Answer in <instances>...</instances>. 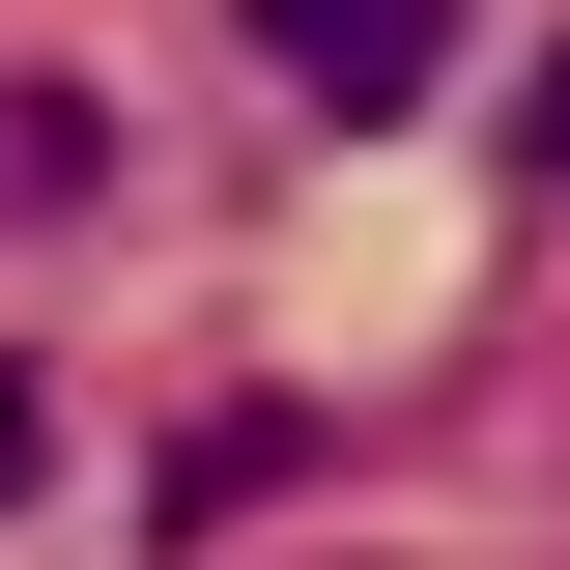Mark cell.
I'll list each match as a JSON object with an SVG mask.
<instances>
[{
	"mask_svg": "<svg viewBox=\"0 0 570 570\" xmlns=\"http://www.w3.org/2000/svg\"><path fill=\"white\" fill-rule=\"evenodd\" d=\"M228 29H257L314 115H428V86H456V0H228Z\"/></svg>",
	"mask_w": 570,
	"mask_h": 570,
	"instance_id": "6da1fadb",
	"label": "cell"
},
{
	"mask_svg": "<svg viewBox=\"0 0 570 570\" xmlns=\"http://www.w3.org/2000/svg\"><path fill=\"white\" fill-rule=\"evenodd\" d=\"M86 171H115V86H58V58H29V86H0V228H58Z\"/></svg>",
	"mask_w": 570,
	"mask_h": 570,
	"instance_id": "7a4b0ae2",
	"label": "cell"
},
{
	"mask_svg": "<svg viewBox=\"0 0 570 570\" xmlns=\"http://www.w3.org/2000/svg\"><path fill=\"white\" fill-rule=\"evenodd\" d=\"M513 171H542V200H570V58H542V115H513Z\"/></svg>",
	"mask_w": 570,
	"mask_h": 570,
	"instance_id": "3957f363",
	"label": "cell"
},
{
	"mask_svg": "<svg viewBox=\"0 0 570 570\" xmlns=\"http://www.w3.org/2000/svg\"><path fill=\"white\" fill-rule=\"evenodd\" d=\"M0 485H29V400H0Z\"/></svg>",
	"mask_w": 570,
	"mask_h": 570,
	"instance_id": "277c9868",
	"label": "cell"
}]
</instances>
